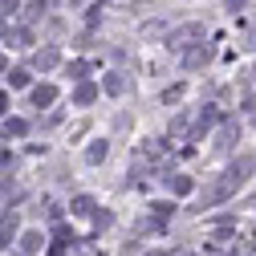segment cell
<instances>
[{"label":"cell","mask_w":256,"mask_h":256,"mask_svg":"<svg viewBox=\"0 0 256 256\" xmlns=\"http://www.w3.org/2000/svg\"><path fill=\"white\" fill-rule=\"evenodd\" d=\"M98 94H102L98 86H94L90 78H82V82L74 86V106H78V110H90L94 102H98Z\"/></svg>","instance_id":"cell-1"},{"label":"cell","mask_w":256,"mask_h":256,"mask_svg":"<svg viewBox=\"0 0 256 256\" xmlns=\"http://www.w3.org/2000/svg\"><path fill=\"white\" fill-rule=\"evenodd\" d=\"M212 57H216V49L200 41L196 49H187V53H183V70H204V66H208V61H212Z\"/></svg>","instance_id":"cell-2"},{"label":"cell","mask_w":256,"mask_h":256,"mask_svg":"<svg viewBox=\"0 0 256 256\" xmlns=\"http://www.w3.org/2000/svg\"><path fill=\"white\" fill-rule=\"evenodd\" d=\"M28 102H33V110H49L53 102H57V86H33V90H28Z\"/></svg>","instance_id":"cell-3"},{"label":"cell","mask_w":256,"mask_h":256,"mask_svg":"<svg viewBox=\"0 0 256 256\" xmlns=\"http://www.w3.org/2000/svg\"><path fill=\"white\" fill-rule=\"evenodd\" d=\"M4 45H8V49H28V45H33V28H28V24L4 28Z\"/></svg>","instance_id":"cell-4"},{"label":"cell","mask_w":256,"mask_h":256,"mask_svg":"<svg viewBox=\"0 0 256 256\" xmlns=\"http://www.w3.org/2000/svg\"><path fill=\"white\" fill-rule=\"evenodd\" d=\"M16 232H20V216H16V212L0 216V248H8V244L16 240Z\"/></svg>","instance_id":"cell-5"},{"label":"cell","mask_w":256,"mask_h":256,"mask_svg":"<svg viewBox=\"0 0 256 256\" xmlns=\"http://www.w3.org/2000/svg\"><path fill=\"white\" fill-rule=\"evenodd\" d=\"M106 154H110V142H106V138H94V142L86 146V163L98 167V163H106Z\"/></svg>","instance_id":"cell-6"},{"label":"cell","mask_w":256,"mask_h":256,"mask_svg":"<svg viewBox=\"0 0 256 256\" xmlns=\"http://www.w3.org/2000/svg\"><path fill=\"white\" fill-rule=\"evenodd\" d=\"M191 37H204V24H183V28H175V33L167 37V45L183 49V41H191Z\"/></svg>","instance_id":"cell-7"},{"label":"cell","mask_w":256,"mask_h":256,"mask_svg":"<svg viewBox=\"0 0 256 256\" xmlns=\"http://www.w3.org/2000/svg\"><path fill=\"white\" fill-rule=\"evenodd\" d=\"M41 248H45V232L33 228V232H24V236H20V252H24V256H37Z\"/></svg>","instance_id":"cell-8"},{"label":"cell","mask_w":256,"mask_h":256,"mask_svg":"<svg viewBox=\"0 0 256 256\" xmlns=\"http://www.w3.org/2000/svg\"><path fill=\"white\" fill-rule=\"evenodd\" d=\"M0 130H4V138H24V134H28V122H24V118H4Z\"/></svg>","instance_id":"cell-9"},{"label":"cell","mask_w":256,"mask_h":256,"mask_svg":"<svg viewBox=\"0 0 256 256\" xmlns=\"http://www.w3.org/2000/svg\"><path fill=\"white\" fill-rule=\"evenodd\" d=\"M33 66H37V70H57V66H61V53H57V49H41V53L33 57Z\"/></svg>","instance_id":"cell-10"},{"label":"cell","mask_w":256,"mask_h":256,"mask_svg":"<svg viewBox=\"0 0 256 256\" xmlns=\"http://www.w3.org/2000/svg\"><path fill=\"white\" fill-rule=\"evenodd\" d=\"M102 90H106V94H114V98H122V94L130 90V86H126V78H122V74H106V82H102Z\"/></svg>","instance_id":"cell-11"},{"label":"cell","mask_w":256,"mask_h":256,"mask_svg":"<svg viewBox=\"0 0 256 256\" xmlns=\"http://www.w3.org/2000/svg\"><path fill=\"white\" fill-rule=\"evenodd\" d=\"M66 74L82 82V78H90V74H94V61H86V57H78V61H70V66H66Z\"/></svg>","instance_id":"cell-12"},{"label":"cell","mask_w":256,"mask_h":256,"mask_svg":"<svg viewBox=\"0 0 256 256\" xmlns=\"http://www.w3.org/2000/svg\"><path fill=\"white\" fill-rule=\"evenodd\" d=\"M167 183H171L175 196H191V191H196V179H191V175H175V179H167Z\"/></svg>","instance_id":"cell-13"},{"label":"cell","mask_w":256,"mask_h":256,"mask_svg":"<svg viewBox=\"0 0 256 256\" xmlns=\"http://www.w3.org/2000/svg\"><path fill=\"white\" fill-rule=\"evenodd\" d=\"M236 138H240V126H236V122H228V126L220 130V142H216V146H220V150H228Z\"/></svg>","instance_id":"cell-14"},{"label":"cell","mask_w":256,"mask_h":256,"mask_svg":"<svg viewBox=\"0 0 256 256\" xmlns=\"http://www.w3.org/2000/svg\"><path fill=\"white\" fill-rule=\"evenodd\" d=\"M28 82H33V78H28V70H24V66H16V70H8V86H12V90H24Z\"/></svg>","instance_id":"cell-15"},{"label":"cell","mask_w":256,"mask_h":256,"mask_svg":"<svg viewBox=\"0 0 256 256\" xmlns=\"http://www.w3.org/2000/svg\"><path fill=\"white\" fill-rule=\"evenodd\" d=\"M74 216H94V196H78L74 200Z\"/></svg>","instance_id":"cell-16"},{"label":"cell","mask_w":256,"mask_h":256,"mask_svg":"<svg viewBox=\"0 0 256 256\" xmlns=\"http://www.w3.org/2000/svg\"><path fill=\"white\" fill-rule=\"evenodd\" d=\"M224 4H228V12H240V8H244V0H224Z\"/></svg>","instance_id":"cell-17"},{"label":"cell","mask_w":256,"mask_h":256,"mask_svg":"<svg viewBox=\"0 0 256 256\" xmlns=\"http://www.w3.org/2000/svg\"><path fill=\"white\" fill-rule=\"evenodd\" d=\"M0 70H4V57H0Z\"/></svg>","instance_id":"cell-18"}]
</instances>
